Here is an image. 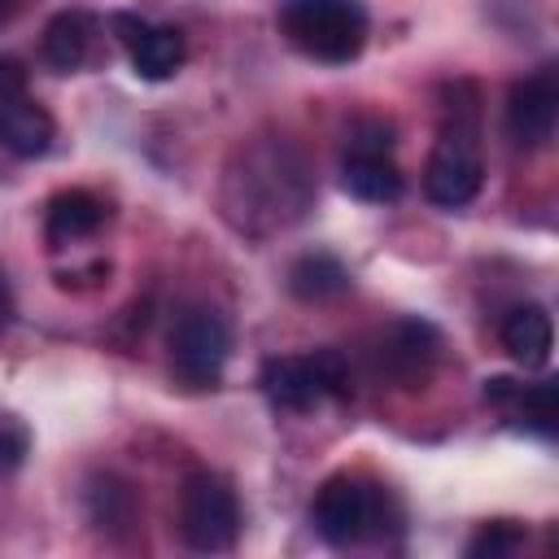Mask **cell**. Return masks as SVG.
<instances>
[{
	"instance_id": "6da1fadb",
	"label": "cell",
	"mask_w": 559,
	"mask_h": 559,
	"mask_svg": "<svg viewBox=\"0 0 559 559\" xmlns=\"http://www.w3.org/2000/svg\"><path fill=\"white\" fill-rule=\"evenodd\" d=\"M240 170L227 175V214L245 231L284 227L310 205V175L284 144H258L240 153Z\"/></svg>"
},
{
	"instance_id": "7a4b0ae2",
	"label": "cell",
	"mask_w": 559,
	"mask_h": 559,
	"mask_svg": "<svg viewBox=\"0 0 559 559\" xmlns=\"http://www.w3.org/2000/svg\"><path fill=\"white\" fill-rule=\"evenodd\" d=\"M485 183V157H480V109L476 92L467 83L454 87V100L445 105L437 144L424 166V192L441 210L467 205Z\"/></svg>"
},
{
	"instance_id": "3957f363",
	"label": "cell",
	"mask_w": 559,
	"mask_h": 559,
	"mask_svg": "<svg viewBox=\"0 0 559 559\" xmlns=\"http://www.w3.org/2000/svg\"><path fill=\"white\" fill-rule=\"evenodd\" d=\"M280 31L301 57L323 66H345L362 52L371 17L362 0H284Z\"/></svg>"
},
{
	"instance_id": "277c9868",
	"label": "cell",
	"mask_w": 559,
	"mask_h": 559,
	"mask_svg": "<svg viewBox=\"0 0 559 559\" xmlns=\"http://www.w3.org/2000/svg\"><path fill=\"white\" fill-rule=\"evenodd\" d=\"M258 384H262V393L271 397V406H280V411H310V406H319L323 397H349V393H354L349 362H345V354H336V349L266 358Z\"/></svg>"
},
{
	"instance_id": "5b68a950",
	"label": "cell",
	"mask_w": 559,
	"mask_h": 559,
	"mask_svg": "<svg viewBox=\"0 0 559 559\" xmlns=\"http://www.w3.org/2000/svg\"><path fill=\"white\" fill-rule=\"evenodd\" d=\"M314 533L328 546H358L384 533L389 524V493L362 476H332L310 507Z\"/></svg>"
},
{
	"instance_id": "8992f818",
	"label": "cell",
	"mask_w": 559,
	"mask_h": 559,
	"mask_svg": "<svg viewBox=\"0 0 559 559\" xmlns=\"http://www.w3.org/2000/svg\"><path fill=\"white\" fill-rule=\"evenodd\" d=\"M236 533H240L236 489L214 472H192L179 489V537L201 555H218L236 546Z\"/></svg>"
},
{
	"instance_id": "52a82bcc",
	"label": "cell",
	"mask_w": 559,
	"mask_h": 559,
	"mask_svg": "<svg viewBox=\"0 0 559 559\" xmlns=\"http://www.w3.org/2000/svg\"><path fill=\"white\" fill-rule=\"evenodd\" d=\"M341 188L354 201H397L402 170L393 162V127L380 118H358L345 135V162H341Z\"/></svg>"
},
{
	"instance_id": "ba28073f",
	"label": "cell",
	"mask_w": 559,
	"mask_h": 559,
	"mask_svg": "<svg viewBox=\"0 0 559 559\" xmlns=\"http://www.w3.org/2000/svg\"><path fill=\"white\" fill-rule=\"evenodd\" d=\"M231 354V328L214 306H188L170 328V367L188 389H214Z\"/></svg>"
},
{
	"instance_id": "9c48e42d",
	"label": "cell",
	"mask_w": 559,
	"mask_h": 559,
	"mask_svg": "<svg viewBox=\"0 0 559 559\" xmlns=\"http://www.w3.org/2000/svg\"><path fill=\"white\" fill-rule=\"evenodd\" d=\"M559 122V79L555 70H537L520 79L507 96V135L515 148H546Z\"/></svg>"
},
{
	"instance_id": "30bf717a",
	"label": "cell",
	"mask_w": 559,
	"mask_h": 559,
	"mask_svg": "<svg viewBox=\"0 0 559 559\" xmlns=\"http://www.w3.org/2000/svg\"><path fill=\"white\" fill-rule=\"evenodd\" d=\"M114 31L118 39L127 44V57H131V70L148 83H162L170 79L179 66H183V35L175 26H153L144 17H131V13H114Z\"/></svg>"
},
{
	"instance_id": "8fae6325",
	"label": "cell",
	"mask_w": 559,
	"mask_h": 559,
	"mask_svg": "<svg viewBox=\"0 0 559 559\" xmlns=\"http://www.w3.org/2000/svg\"><path fill=\"white\" fill-rule=\"evenodd\" d=\"M437 349H441V341H437V328H432V323H424V319H402V323H393V328L380 336L376 362H380L384 376H393L397 384L415 389L419 380H428V371H432V362H437Z\"/></svg>"
},
{
	"instance_id": "7c38bea8",
	"label": "cell",
	"mask_w": 559,
	"mask_h": 559,
	"mask_svg": "<svg viewBox=\"0 0 559 559\" xmlns=\"http://www.w3.org/2000/svg\"><path fill=\"white\" fill-rule=\"evenodd\" d=\"M105 201L96 197V192H87V188H66V192H57L52 201H48V210H44V236H48V245L52 249H66V245H74V240H87V236H96L100 231V223H105Z\"/></svg>"
},
{
	"instance_id": "4fadbf2b",
	"label": "cell",
	"mask_w": 559,
	"mask_h": 559,
	"mask_svg": "<svg viewBox=\"0 0 559 559\" xmlns=\"http://www.w3.org/2000/svg\"><path fill=\"white\" fill-rule=\"evenodd\" d=\"M485 397H489L493 406L520 415V424H528L533 432L555 437L559 411H555V384H550V380L520 384V380H511V376H493V380H485Z\"/></svg>"
},
{
	"instance_id": "5bb4252c",
	"label": "cell",
	"mask_w": 559,
	"mask_h": 559,
	"mask_svg": "<svg viewBox=\"0 0 559 559\" xmlns=\"http://www.w3.org/2000/svg\"><path fill=\"white\" fill-rule=\"evenodd\" d=\"M92 39H96V17L83 13V9H61L44 26V61L57 74H70V70H79L87 61Z\"/></svg>"
},
{
	"instance_id": "9a60e30c",
	"label": "cell",
	"mask_w": 559,
	"mask_h": 559,
	"mask_svg": "<svg viewBox=\"0 0 559 559\" xmlns=\"http://www.w3.org/2000/svg\"><path fill=\"white\" fill-rule=\"evenodd\" d=\"M550 345H555V328L546 306H515L502 319V349L520 362V367H546L550 362Z\"/></svg>"
},
{
	"instance_id": "2e32d148",
	"label": "cell",
	"mask_w": 559,
	"mask_h": 559,
	"mask_svg": "<svg viewBox=\"0 0 559 559\" xmlns=\"http://www.w3.org/2000/svg\"><path fill=\"white\" fill-rule=\"evenodd\" d=\"M52 135H57V127H52L48 109L35 100H22L17 109H9L0 118V144L13 157H44L52 148Z\"/></svg>"
},
{
	"instance_id": "e0dca14e",
	"label": "cell",
	"mask_w": 559,
	"mask_h": 559,
	"mask_svg": "<svg viewBox=\"0 0 559 559\" xmlns=\"http://www.w3.org/2000/svg\"><path fill=\"white\" fill-rule=\"evenodd\" d=\"M288 288L301 301H332V297L349 293V271L332 253H306L288 266Z\"/></svg>"
},
{
	"instance_id": "ac0fdd59",
	"label": "cell",
	"mask_w": 559,
	"mask_h": 559,
	"mask_svg": "<svg viewBox=\"0 0 559 559\" xmlns=\"http://www.w3.org/2000/svg\"><path fill=\"white\" fill-rule=\"evenodd\" d=\"M87 515L100 533H127L131 520H135V502H131V489L114 476H100L92 480L87 489Z\"/></svg>"
},
{
	"instance_id": "d6986e66",
	"label": "cell",
	"mask_w": 559,
	"mask_h": 559,
	"mask_svg": "<svg viewBox=\"0 0 559 559\" xmlns=\"http://www.w3.org/2000/svg\"><path fill=\"white\" fill-rule=\"evenodd\" d=\"M520 537H524V533H520L511 520H493V524H485V528L467 542V555H472V559H485V555L498 559V555H511V550L520 546Z\"/></svg>"
},
{
	"instance_id": "ffe728a7",
	"label": "cell",
	"mask_w": 559,
	"mask_h": 559,
	"mask_svg": "<svg viewBox=\"0 0 559 559\" xmlns=\"http://www.w3.org/2000/svg\"><path fill=\"white\" fill-rule=\"evenodd\" d=\"M22 100H31V79H26V70H22V61L0 57V118H4L9 109H17Z\"/></svg>"
},
{
	"instance_id": "44dd1931",
	"label": "cell",
	"mask_w": 559,
	"mask_h": 559,
	"mask_svg": "<svg viewBox=\"0 0 559 559\" xmlns=\"http://www.w3.org/2000/svg\"><path fill=\"white\" fill-rule=\"evenodd\" d=\"M13 9H17V0H0V22H9V17H13Z\"/></svg>"
}]
</instances>
